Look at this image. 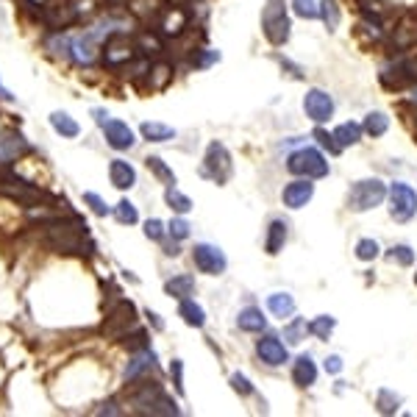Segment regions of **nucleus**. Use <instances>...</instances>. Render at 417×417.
<instances>
[{"label":"nucleus","mask_w":417,"mask_h":417,"mask_svg":"<svg viewBox=\"0 0 417 417\" xmlns=\"http://www.w3.org/2000/svg\"><path fill=\"white\" fill-rule=\"evenodd\" d=\"M415 284H417V273H415Z\"/></svg>","instance_id":"59"},{"label":"nucleus","mask_w":417,"mask_h":417,"mask_svg":"<svg viewBox=\"0 0 417 417\" xmlns=\"http://www.w3.org/2000/svg\"><path fill=\"white\" fill-rule=\"evenodd\" d=\"M112 6H123V3H129V0H109Z\"/></svg>","instance_id":"57"},{"label":"nucleus","mask_w":417,"mask_h":417,"mask_svg":"<svg viewBox=\"0 0 417 417\" xmlns=\"http://www.w3.org/2000/svg\"><path fill=\"white\" fill-rule=\"evenodd\" d=\"M231 386H234V389H237L239 395H251V392H254L251 381H248V379H245L242 373H234V376H231Z\"/></svg>","instance_id":"45"},{"label":"nucleus","mask_w":417,"mask_h":417,"mask_svg":"<svg viewBox=\"0 0 417 417\" xmlns=\"http://www.w3.org/2000/svg\"><path fill=\"white\" fill-rule=\"evenodd\" d=\"M303 112H306V117L312 123H325L334 114V100L323 90H309L306 97H303Z\"/></svg>","instance_id":"11"},{"label":"nucleus","mask_w":417,"mask_h":417,"mask_svg":"<svg viewBox=\"0 0 417 417\" xmlns=\"http://www.w3.org/2000/svg\"><path fill=\"white\" fill-rule=\"evenodd\" d=\"M109 178H112V184H114L117 190H131V187L136 184V170L131 167L129 161L114 159L109 164Z\"/></svg>","instance_id":"18"},{"label":"nucleus","mask_w":417,"mask_h":417,"mask_svg":"<svg viewBox=\"0 0 417 417\" xmlns=\"http://www.w3.org/2000/svg\"><path fill=\"white\" fill-rule=\"evenodd\" d=\"M23 153H28V142L20 134H6L0 139V164H9V161H14Z\"/></svg>","instance_id":"19"},{"label":"nucleus","mask_w":417,"mask_h":417,"mask_svg":"<svg viewBox=\"0 0 417 417\" xmlns=\"http://www.w3.org/2000/svg\"><path fill=\"white\" fill-rule=\"evenodd\" d=\"M114 406H117V404H114V401H109V404H103V409H97V412H100V415H117L120 409H114Z\"/></svg>","instance_id":"53"},{"label":"nucleus","mask_w":417,"mask_h":417,"mask_svg":"<svg viewBox=\"0 0 417 417\" xmlns=\"http://www.w3.org/2000/svg\"><path fill=\"white\" fill-rule=\"evenodd\" d=\"M379 412L381 415H392V412H398V406H401V395H395L392 389H379Z\"/></svg>","instance_id":"34"},{"label":"nucleus","mask_w":417,"mask_h":417,"mask_svg":"<svg viewBox=\"0 0 417 417\" xmlns=\"http://www.w3.org/2000/svg\"><path fill=\"white\" fill-rule=\"evenodd\" d=\"M153 362H156L153 351H148V348L136 351L134 353V359L129 362V367H126V379H129V381H136L145 370H151V367H153Z\"/></svg>","instance_id":"22"},{"label":"nucleus","mask_w":417,"mask_h":417,"mask_svg":"<svg viewBox=\"0 0 417 417\" xmlns=\"http://www.w3.org/2000/svg\"><path fill=\"white\" fill-rule=\"evenodd\" d=\"M325 370H328V373H340V370H342V359H340V356H328V359H325Z\"/></svg>","instance_id":"52"},{"label":"nucleus","mask_w":417,"mask_h":417,"mask_svg":"<svg viewBox=\"0 0 417 417\" xmlns=\"http://www.w3.org/2000/svg\"><path fill=\"white\" fill-rule=\"evenodd\" d=\"M114 217H117L120 223H126V225H134L136 220H139V215H136V206H134L131 200H120V203L114 206Z\"/></svg>","instance_id":"37"},{"label":"nucleus","mask_w":417,"mask_h":417,"mask_svg":"<svg viewBox=\"0 0 417 417\" xmlns=\"http://www.w3.org/2000/svg\"><path fill=\"white\" fill-rule=\"evenodd\" d=\"M389 259H392V261H398V264H404V267H409V264L415 261V254H412V248H409V245H398V248H392Z\"/></svg>","instance_id":"43"},{"label":"nucleus","mask_w":417,"mask_h":417,"mask_svg":"<svg viewBox=\"0 0 417 417\" xmlns=\"http://www.w3.org/2000/svg\"><path fill=\"white\" fill-rule=\"evenodd\" d=\"M306 331H309V325H306V320L295 318V320H292V323L287 325V328H284V337H287V342H292V345H298V342H303V340H306Z\"/></svg>","instance_id":"35"},{"label":"nucleus","mask_w":417,"mask_h":417,"mask_svg":"<svg viewBox=\"0 0 417 417\" xmlns=\"http://www.w3.org/2000/svg\"><path fill=\"white\" fill-rule=\"evenodd\" d=\"M131 406H134V412H139V415H167V417L178 415L175 401H173L156 381L134 386V389H131Z\"/></svg>","instance_id":"1"},{"label":"nucleus","mask_w":417,"mask_h":417,"mask_svg":"<svg viewBox=\"0 0 417 417\" xmlns=\"http://www.w3.org/2000/svg\"><path fill=\"white\" fill-rule=\"evenodd\" d=\"M87 225L84 223H50L48 225V242L62 254H87L84 251Z\"/></svg>","instance_id":"2"},{"label":"nucleus","mask_w":417,"mask_h":417,"mask_svg":"<svg viewBox=\"0 0 417 417\" xmlns=\"http://www.w3.org/2000/svg\"><path fill=\"white\" fill-rule=\"evenodd\" d=\"M170 373H173V381H175V389H178V392H184V364H181L178 359L173 362Z\"/></svg>","instance_id":"49"},{"label":"nucleus","mask_w":417,"mask_h":417,"mask_svg":"<svg viewBox=\"0 0 417 417\" xmlns=\"http://www.w3.org/2000/svg\"><path fill=\"white\" fill-rule=\"evenodd\" d=\"M106 117H109V114H106V112H103V109H95V120H97V123H100V126H103V123H106Z\"/></svg>","instance_id":"55"},{"label":"nucleus","mask_w":417,"mask_h":417,"mask_svg":"<svg viewBox=\"0 0 417 417\" xmlns=\"http://www.w3.org/2000/svg\"><path fill=\"white\" fill-rule=\"evenodd\" d=\"M167 295H173V298H178V300H184V298H190L195 289V278L193 276H175V278H170L167 284Z\"/></svg>","instance_id":"26"},{"label":"nucleus","mask_w":417,"mask_h":417,"mask_svg":"<svg viewBox=\"0 0 417 417\" xmlns=\"http://www.w3.org/2000/svg\"><path fill=\"white\" fill-rule=\"evenodd\" d=\"M145 237H148V239H161V237H164V225H161L159 220H148V223H145Z\"/></svg>","instance_id":"50"},{"label":"nucleus","mask_w":417,"mask_h":417,"mask_svg":"<svg viewBox=\"0 0 417 417\" xmlns=\"http://www.w3.org/2000/svg\"><path fill=\"white\" fill-rule=\"evenodd\" d=\"M6 181H9V184H3V193L9 195V197H14V200H20V203H26V206H33V203L45 200V193L36 190L31 181H26V178H20V175H11V173H9Z\"/></svg>","instance_id":"12"},{"label":"nucleus","mask_w":417,"mask_h":417,"mask_svg":"<svg viewBox=\"0 0 417 417\" xmlns=\"http://www.w3.org/2000/svg\"><path fill=\"white\" fill-rule=\"evenodd\" d=\"M392 42L404 50V48H412L417 45V14H404L401 20H398V26H395V31H392Z\"/></svg>","instance_id":"16"},{"label":"nucleus","mask_w":417,"mask_h":417,"mask_svg":"<svg viewBox=\"0 0 417 417\" xmlns=\"http://www.w3.org/2000/svg\"><path fill=\"white\" fill-rule=\"evenodd\" d=\"M334 325H337V320H334V318L320 315L318 320L309 323V331H312L315 337H320V340H328V337H331V331H334Z\"/></svg>","instance_id":"36"},{"label":"nucleus","mask_w":417,"mask_h":417,"mask_svg":"<svg viewBox=\"0 0 417 417\" xmlns=\"http://www.w3.org/2000/svg\"><path fill=\"white\" fill-rule=\"evenodd\" d=\"M237 325H239L242 331H264L267 320H264L261 309H256V306H248V309H242V312H239Z\"/></svg>","instance_id":"25"},{"label":"nucleus","mask_w":417,"mask_h":417,"mask_svg":"<svg viewBox=\"0 0 417 417\" xmlns=\"http://www.w3.org/2000/svg\"><path fill=\"white\" fill-rule=\"evenodd\" d=\"M292 9H295V14L303 17V20H315V17L320 14V6H318L315 0H292Z\"/></svg>","instance_id":"38"},{"label":"nucleus","mask_w":417,"mask_h":417,"mask_svg":"<svg viewBox=\"0 0 417 417\" xmlns=\"http://www.w3.org/2000/svg\"><path fill=\"white\" fill-rule=\"evenodd\" d=\"M315 379H318V367H315L312 356H309V353L298 356V359H295V370H292V381L298 386H312L315 384Z\"/></svg>","instance_id":"21"},{"label":"nucleus","mask_w":417,"mask_h":417,"mask_svg":"<svg viewBox=\"0 0 417 417\" xmlns=\"http://www.w3.org/2000/svg\"><path fill=\"white\" fill-rule=\"evenodd\" d=\"M203 175H209V178H212V181H217V184L228 181V175H231V156H228L225 145H220V142H212V145L206 148Z\"/></svg>","instance_id":"7"},{"label":"nucleus","mask_w":417,"mask_h":417,"mask_svg":"<svg viewBox=\"0 0 417 417\" xmlns=\"http://www.w3.org/2000/svg\"><path fill=\"white\" fill-rule=\"evenodd\" d=\"M379 242L376 239H359V245H356V259H362V261H373V259L379 256Z\"/></svg>","instance_id":"39"},{"label":"nucleus","mask_w":417,"mask_h":417,"mask_svg":"<svg viewBox=\"0 0 417 417\" xmlns=\"http://www.w3.org/2000/svg\"><path fill=\"white\" fill-rule=\"evenodd\" d=\"M315 139H318V145H320V148H325V151H328V153H334V156L342 151V145H340V142L334 139V134H328V131L318 129L315 131Z\"/></svg>","instance_id":"42"},{"label":"nucleus","mask_w":417,"mask_h":417,"mask_svg":"<svg viewBox=\"0 0 417 417\" xmlns=\"http://www.w3.org/2000/svg\"><path fill=\"white\" fill-rule=\"evenodd\" d=\"M415 212H417V193L409 184L395 181L389 187V215L395 220H409V217H415Z\"/></svg>","instance_id":"6"},{"label":"nucleus","mask_w":417,"mask_h":417,"mask_svg":"<svg viewBox=\"0 0 417 417\" xmlns=\"http://www.w3.org/2000/svg\"><path fill=\"white\" fill-rule=\"evenodd\" d=\"M261 28L264 36L273 42V45H284L289 39V17H287V6L284 0H267L264 11H261Z\"/></svg>","instance_id":"3"},{"label":"nucleus","mask_w":417,"mask_h":417,"mask_svg":"<svg viewBox=\"0 0 417 417\" xmlns=\"http://www.w3.org/2000/svg\"><path fill=\"white\" fill-rule=\"evenodd\" d=\"M287 170L300 178H323V175H328V161L323 159V153L315 148H300L289 156Z\"/></svg>","instance_id":"5"},{"label":"nucleus","mask_w":417,"mask_h":417,"mask_svg":"<svg viewBox=\"0 0 417 417\" xmlns=\"http://www.w3.org/2000/svg\"><path fill=\"white\" fill-rule=\"evenodd\" d=\"M103 134H106V142H109L114 151H129L131 145L136 142V139H134V131H131L126 123H120V120H106V123H103Z\"/></svg>","instance_id":"15"},{"label":"nucleus","mask_w":417,"mask_h":417,"mask_svg":"<svg viewBox=\"0 0 417 417\" xmlns=\"http://www.w3.org/2000/svg\"><path fill=\"white\" fill-rule=\"evenodd\" d=\"M362 126L359 123H342V126H337V131H334V139L345 148V145H356L359 139H362Z\"/></svg>","instance_id":"29"},{"label":"nucleus","mask_w":417,"mask_h":417,"mask_svg":"<svg viewBox=\"0 0 417 417\" xmlns=\"http://www.w3.org/2000/svg\"><path fill=\"white\" fill-rule=\"evenodd\" d=\"M48 48L53 56H72V39L70 36H56V39H48Z\"/></svg>","instance_id":"41"},{"label":"nucleus","mask_w":417,"mask_h":417,"mask_svg":"<svg viewBox=\"0 0 417 417\" xmlns=\"http://www.w3.org/2000/svg\"><path fill=\"white\" fill-rule=\"evenodd\" d=\"M187 26H190V17H187L184 9H167L159 23V28L164 36H178V33H184Z\"/></svg>","instance_id":"20"},{"label":"nucleus","mask_w":417,"mask_h":417,"mask_svg":"<svg viewBox=\"0 0 417 417\" xmlns=\"http://www.w3.org/2000/svg\"><path fill=\"white\" fill-rule=\"evenodd\" d=\"M42 20L50 28H65V26H70L75 20V9L70 3H50V6H45Z\"/></svg>","instance_id":"17"},{"label":"nucleus","mask_w":417,"mask_h":417,"mask_svg":"<svg viewBox=\"0 0 417 417\" xmlns=\"http://www.w3.org/2000/svg\"><path fill=\"white\" fill-rule=\"evenodd\" d=\"M84 200H87V203L92 206V212H95V215H100V217H106V215H109V206L103 203V197H100V195L84 193Z\"/></svg>","instance_id":"44"},{"label":"nucleus","mask_w":417,"mask_h":417,"mask_svg":"<svg viewBox=\"0 0 417 417\" xmlns=\"http://www.w3.org/2000/svg\"><path fill=\"white\" fill-rule=\"evenodd\" d=\"M148 318H151V323H153V328H156V331L164 328V323H161V318L156 315V312H148Z\"/></svg>","instance_id":"54"},{"label":"nucleus","mask_w":417,"mask_h":417,"mask_svg":"<svg viewBox=\"0 0 417 417\" xmlns=\"http://www.w3.org/2000/svg\"><path fill=\"white\" fill-rule=\"evenodd\" d=\"M256 353L267 367H281V364L289 359L287 348H284V342H281L278 337H264V340H259Z\"/></svg>","instance_id":"13"},{"label":"nucleus","mask_w":417,"mask_h":417,"mask_svg":"<svg viewBox=\"0 0 417 417\" xmlns=\"http://www.w3.org/2000/svg\"><path fill=\"white\" fill-rule=\"evenodd\" d=\"M267 306H270V312H273L276 318H281V320L295 315V300H292L289 292H273V295L267 298Z\"/></svg>","instance_id":"24"},{"label":"nucleus","mask_w":417,"mask_h":417,"mask_svg":"<svg viewBox=\"0 0 417 417\" xmlns=\"http://www.w3.org/2000/svg\"><path fill=\"white\" fill-rule=\"evenodd\" d=\"M178 315L184 318V323H187V325H193V328H200V325L206 323L203 309H200L195 300H190V298H184V300H181V306H178Z\"/></svg>","instance_id":"27"},{"label":"nucleus","mask_w":417,"mask_h":417,"mask_svg":"<svg viewBox=\"0 0 417 417\" xmlns=\"http://www.w3.org/2000/svg\"><path fill=\"white\" fill-rule=\"evenodd\" d=\"M164 200H167V206H170L173 212H178V215H187V212L193 209V200H190V197H187L184 193H178L175 187H167Z\"/></svg>","instance_id":"32"},{"label":"nucleus","mask_w":417,"mask_h":417,"mask_svg":"<svg viewBox=\"0 0 417 417\" xmlns=\"http://www.w3.org/2000/svg\"><path fill=\"white\" fill-rule=\"evenodd\" d=\"M148 167H151V170L159 175L164 184H170V187L175 184V173H173V170H170V167H167V164H164L159 156H151V159H148Z\"/></svg>","instance_id":"40"},{"label":"nucleus","mask_w":417,"mask_h":417,"mask_svg":"<svg viewBox=\"0 0 417 417\" xmlns=\"http://www.w3.org/2000/svg\"><path fill=\"white\" fill-rule=\"evenodd\" d=\"M312 195H315V184H309V178H298V181H292V184L284 187L281 200L289 209H300V206H306L312 200Z\"/></svg>","instance_id":"14"},{"label":"nucleus","mask_w":417,"mask_h":417,"mask_svg":"<svg viewBox=\"0 0 417 417\" xmlns=\"http://www.w3.org/2000/svg\"><path fill=\"white\" fill-rule=\"evenodd\" d=\"M320 17L328 31H337V28H340V9H337V0H320Z\"/></svg>","instance_id":"33"},{"label":"nucleus","mask_w":417,"mask_h":417,"mask_svg":"<svg viewBox=\"0 0 417 417\" xmlns=\"http://www.w3.org/2000/svg\"><path fill=\"white\" fill-rule=\"evenodd\" d=\"M142 136L151 139V142H167V139L175 136V129L161 126V123H142Z\"/></svg>","instance_id":"31"},{"label":"nucleus","mask_w":417,"mask_h":417,"mask_svg":"<svg viewBox=\"0 0 417 417\" xmlns=\"http://www.w3.org/2000/svg\"><path fill=\"white\" fill-rule=\"evenodd\" d=\"M139 45L145 48V53H159V50H161V42L156 39V36H151V33H142Z\"/></svg>","instance_id":"48"},{"label":"nucleus","mask_w":417,"mask_h":417,"mask_svg":"<svg viewBox=\"0 0 417 417\" xmlns=\"http://www.w3.org/2000/svg\"><path fill=\"white\" fill-rule=\"evenodd\" d=\"M215 62H220V53H217V50H206V53H200V56H195L193 59L195 67H209V65H215Z\"/></svg>","instance_id":"47"},{"label":"nucleus","mask_w":417,"mask_h":417,"mask_svg":"<svg viewBox=\"0 0 417 417\" xmlns=\"http://www.w3.org/2000/svg\"><path fill=\"white\" fill-rule=\"evenodd\" d=\"M287 242V223L284 220H273L270 228H267V242H264V251L270 256H276Z\"/></svg>","instance_id":"23"},{"label":"nucleus","mask_w":417,"mask_h":417,"mask_svg":"<svg viewBox=\"0 0 417 417\" xmlns=\"http://www.w3.org/2000/svg\"><path fill=\"white\" fill-rule=\"evenodd\" d=\"M193 259H195V267L200 273H209V276H220L225 267H228L223 251L215 248V245H206V242L203 245H195Z\"/></svg>","instance_id":"9"},{"label":"nucleus","mask_w":417,"mask_h":417,"mask_svg":"<svg viewBox=\"0 0 417 417\" xmlns=\"http://www.w3.org/2000/svg\"><path fill=\"white\" fill-rule=\"evenodd\" d=\"M134 59V42H131L126 33H112L106 39V48H103V62L109 67H120Z\"/></svg>","instance_id":"10"},{"label":"nucleus","mask_w":417,"mask_h":417,"mask_svg":"<svg viewBox=\"0 0 417 417\" xmlns=\"http://www.w3.org/2000/svg\"><path fill=\"white\" fill-rule=\"evenodd\" d=\"M0 97H6V100H11V95H9V90H6L3 84H0Z\"/></svg>","instance_id":"56"},{"label":"nucleus","mask_w":417,"mask_h":417,"mask_svg":"<svg viewBox=\"0 0 417 417\" xmlns=\"http://www.w3.org/2000/svg\"><path fill=\"white\" fill-rule=\"evenodd\" d=\"M126 345H131V351H142V348H148V334H145V331H136L131 340H126Z\"/></svg>","instance_id":"51"},{"label":"nucleus","mask_w":417,"mask_h":417,"mask_svg":"<svg viewBox=\"0 0 417 417\" xmlns=\"http://www.w3.org/2000/svg\"><path fill=\"white\" fill-rule=\"evenodd\" d=\"M412 100H415V103H417V87H415V92H412Z\"/></svg>","instance_id":"58"},{"label":"nucleus","mask_w":417,"mask_h":417,"mask_svg":"<svg viewBox=\"0 0 417 417\" xmlns=\"http://www.w3.org/2000/svg\"><path fill=\"white\" fill-rule=\"evenodd\" d=\"M50 126H53V129L59 131L62 136H70V139L81 134V129H78V123H75V120H72V117H70L67 112H53V114H50Z\"/></svg>","instance_id":"28"},{"label":"nucleus","mask_w":417,"mask_h":417,"mask_svg":"<svg viewBox=\"0 0 417 417\" xmlns=\"http://www.w3.org/2000/svg\"><path fill=\"white\" fill-rule=\"evenodd\" d=\"M386 197V187L379 178H364V181H356L348 193V209L351 212H367V209H376L381 200Z\"/></svg>","instance_id":"4"},{"label":"nucleus","mask_w":417,"mask_h":417,"mask_svg":"<svg viewBox=\"0 0 417 417\" xmlns=\"http://www.w3.org/2000/svg\"><path fill=\"white\" fill-rule=\"evenodd\" d=\"M362 129L367 131L370 136H384L386 129H389V117H386L384 112H370L367 117H364V126Z\"/></svg>","instance_id":"30"},{"label":"nucleus","mask_w":417,"mask_h":417,"mask_svg":"<svg viewBox=\"0 0 417 417\" xmlns=\"http://www.w3.org/2000/svg\"><path fill=\"white\" fill-rule=\"evenodd\" d=\"M170 234H173L175 239H187V237H190V223H187V220H181V217H178V220H173V223H170Z\"/></svg>","instance_id":"46"},{"label":"nucleus","mask_w":417,"mask_h":417,"mask_svg":"<svg viewBox=\"0 0 417 417\" xmlns=\"http://www.w3.org/2000/svg\"><path fill=\"white\" fill-rule=\"evenodd\" d=\"M134 325H136V309H134V303L131 300H120L117 309H109V318L103 323V331L109 337H123V334H129V328H134Z\"/></svg>","instance_id":"8"}]
</instances>
